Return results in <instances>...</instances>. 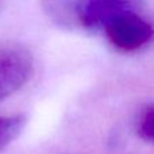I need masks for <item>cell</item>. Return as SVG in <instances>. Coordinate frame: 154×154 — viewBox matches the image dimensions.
<instances>
[{
    "label": "cell",
    "mask_w": 154,
    "mask_h": 154,
    "mask_svg": "<svg viewBox=\"0 0 154 154\" xmlns=\"http://www.w3.org/2000/svg\"><path fill=\"white\" fill-rule=\"evenodd\" d=\"M33 72V57L17 42L0 44V101L23 87Z\"/></svg>",
    "instance_id": "6da1fadb"
},
{
    "label": "cell",
    "mask_w": 154,
    "mask_h": 154,
    "mask_svg": "<svg viewBox=\"0 0 154 154\" xmlns=\"http://www.w3.org/2000/svg\"><path fill=\"white\" fill-rule=\"evenodd\" d=\"M109 42L119 51L132 52L140 49L153 38L154 30L138 12H125L112 19L105 26Z\"/></svg>",
    "instance_id": "7a4b0ae2"
},
{
    "label": "cell",
    "mask_w": 154,
    "mask_h": 154,
    "mask_svg": "<svg viewBox=\"0 0 154 154\" xmlns=\"http://www.w3.org/2000/svg\"><path fill=\"white\" fill-rule=\"evenodd\" d=\"M143 0H81L78 23L90 32L104 30L112 19L125 12H138Z\"/></svg>",
    "instance_id": "3957f363"
},
{
    "label": "cell",
    "mask_w": 154,
    "mask_h": 154,
    "mask_svg": "<svg viewBox=\"0 0 154 154\" xmlns=\"http://www.w3.org/2000/svg\"><path fill=\"white\" fill-rule=\"evenodd\" d=\"M81 0H41L45 14L53 23L71 29L78 23V7Z\"/></svg>",
    "instance_id": "277c9868"
},
{
    "label": "cell",
    "mask_w": 154,
    "mask_h": 154,
    "mask_svg": "<svg viewBox=\"0 0 154 154\" xmlns=\"http://www.w3.org/2000/svg\"><path fill=\"white\" fill-rule=\"evenodd\" d=\"M25 123L26 120L22 115H0V150L19 137Z\"/></svg>",
    "instance_id": "5b68a950"
},
{
    "label": "cell",
    "mask_w": 154,
    "mask_h": 154,
    "mask_svg": "<svg viewBox=\"0 0 154 154\" xmlns=\"http://www.w3.org/2000/svg\"><path fill=\"white\" fill-rule=\"evenodd\" d=\"M137 132L143 140L154 143V104L146 106L138 120Z\"/></svg>",
    "instance_id": "8992f818"
}]
</instances>
